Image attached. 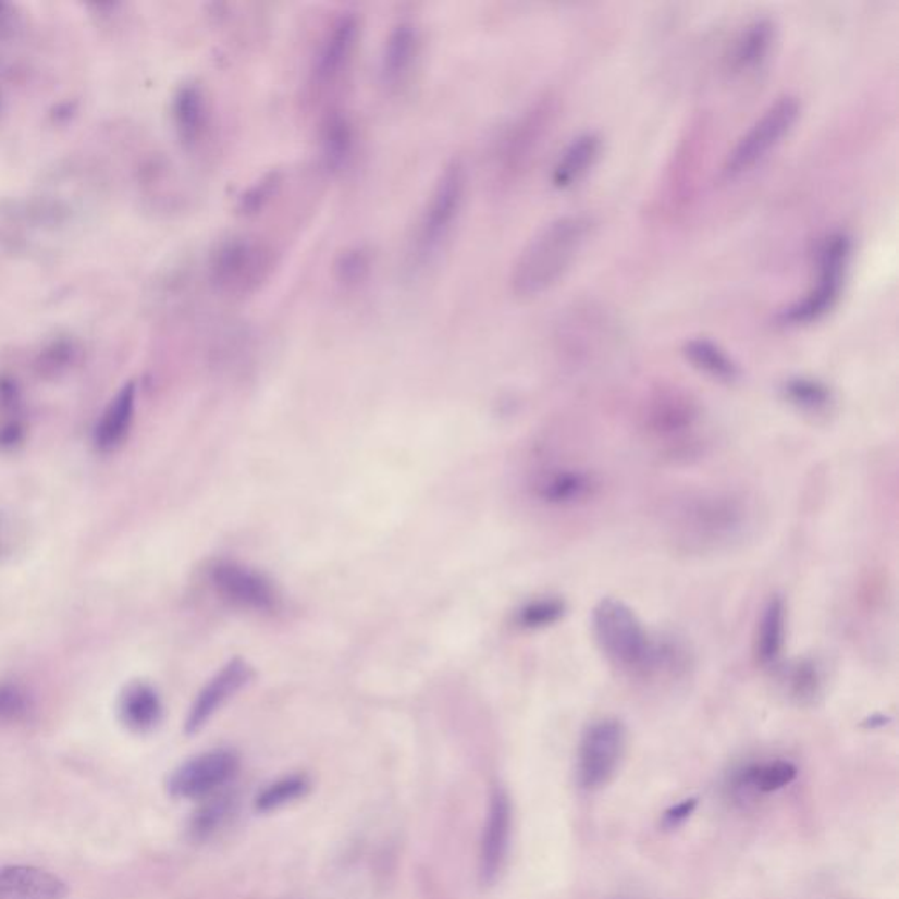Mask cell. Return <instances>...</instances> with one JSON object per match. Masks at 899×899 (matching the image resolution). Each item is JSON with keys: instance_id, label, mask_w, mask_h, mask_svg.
<instances>
[{"instance_id": "6da1fadb", "label": "cell", "mask_w": 899, "mask_h": 899, "mask_svg": "<svg viewBox=\"0 0 899 899\" xmlns=\"http://www.w3.org/2000/svg\"><path fill=\"white\" fill-rule=\"evenodd\" d=\"M594 223L586 214H566L546 223L515 260L509 286L520 299L550 291L568 273L591 237Z\"/></svg>"}, {"instance_id": "7a4b0ae2", "label": "cell", "mask_w": 899, "mask_h": 899, "mask_svg": "<svg viewBox=\"0 0 899 899\" xmlns=\"http://www.w3.org/2000/svg\"><path fill=\"white\" fill-rule=\"evenodd\" d=\"M592 635L604 658L624 675H649L666 657L635 609L615 598L595 604Z\"/></svg>"}, {"instance_id": "3957f363", "label": "cell", "mask_w": 899, "mask_h": 899, "mask_svg": "<svg viewBox=\"0 0 899 899\" xmlns=\"http://www.w3.org/2000/svg\"><path fill=\"white\" fill-rule=\"evenodd\" d=\"M273 243L254 234H232L214 246L209 278L214 288L231 299H245L262 291L278 268Z\"/></svg>"}, {"instance_id": "277c9868", "label": "cell", "mask_w": 899, "mask_h": 899, "mask_svg": "<svg viewBox=\"0 0 899 899\" xmlns=\"http://www.w3.org/2000/svg\"><path fill=\"white\" fill-rule=\"evenodd\" d=\"M362 25L354 11H343L329 22L308 69V94L323 110L340 106L337 96L350 79L352 69L359 51Z\"/></svg>"}, {"instance_id": "5b68a950", "label": "cell", "mask_w": 899, "mask_h": 899, "mask_svg": "<svg viewBox=\"0 0 899 899\" xmlns=\"http://www.w3.org/2000/svg\"><path fill=\"white\" fill-rule=\"evenodd\" d=\"M466 194L468 169L460 159L449 160L441 169L415 229L414 255L417 262H431L445 248L463 214Z\"/></svg>"}, {"instance_id": "8992f818", "label": "cell", "mask_w": 899, "mask_h": 899, "mask_svg": "<svg viewBox=\"0 0 899 899\" xmlns=\"http://www.w3.org/2000/svg\"><path fill=\"white\" fill-rule=\"evenodd\" d=\"M801 106L798 97H778L764 113L750 125L749 131L738 139L723 165V177L736 180L750 173L772 153L781 139L792 131L800 119Z\"/></svg>"}, {"instance_id": "52a82bcc", "label": "cell", "mask_w": 899, "mask_h": 899, "mask_svg": "<svg viewBox=\"0 0 899 899\" xmlns=\"http://www.w3.org/2000/svg\"><path fill=\"white\" fill-rule=\"evenodd\" d=\"M850 255L852 242L847 234L836 232L827 237L818 251L817 285L813 286L803 299L784 309L780 322L786 325H804L817 322L824 315L829 313L840 299Z\"/></svg>"}, {"instance_id": "ba28073f", "label": "cell", "mask_w": 899, "mask_h": 899, "mask_svg": "<svg viewBox=\"0 0 899 899\" xmlns=\"http://www.w3.org/2000/svg\"><path fill=\"white\" fill-rule=\"evenodd\" d=\"M626 750V727L617 718H601L587 727L578 750V780L586 789L604 786L617 772Z\"/></svg>"}, {"instance_id": "9c48e42d", "label": "cell", "mask_w": 899, "mask_h": 899, "mask_svg": "<svg viewBox=\"0 0 899 899\" xmlns=\"http://www.w3.org/2000/svg\"><path fill=\"white\" fill-rule=\"evenodd\" d=\"M239 759L231 750H213L182 764L169 777V795L177 800H196L225 786L236 775Z\"/></svg>"}, {"instance_id": "30bf717a", "label": "cell", "mask_w": 899, "mask_h": 899, "mask_svg": "<svg viewBox=\"0 0 899 899\" xmlns=\"http://www.w3.org/2000/svg\"><path fill=\"white\" fill-rule=\"evenodd\" d=\"M545 122L546 111L537 106L503 131L492 153L495 176L500 177V182H509L522 173L537 151Z\"/></svg>"}, {"instance_id": "8fae6325", "label": "cell", "mask_w": 899, "mask_h": 899, "mask_svg": "<svg viewBox=\"0 0 899 899\" xmlns=\"http://www.w3.org/2000/svg\"><path fill=\"white\" fill-rule=\"evenodd\" d=\"M422 53V36L417 23L403 20L386 34L380 56V83L385 90L395 91L411 82Z\"/></svg>"}, {"instance_id": "7c38bea8", "label": "cell", "mask_w": 899, "mask_h": 899, "mask_svg": "<svg viewBox=\"0 0 899 899\" xmlns=\"http://www.w3.org/2000/svg\"><path fill=\"white\" fill-rule=\"evenodd\" d=\"M211 580L220 594L232 603L257 612H271L276 608L278 594L271 581L242 564H217L211 569Z\"/></svg>"}, {"instance_id": "4fadbf2b", "label": "cell", "mask_w": 899, "mask_h": 899, "mask_svg": "<svg viewBox=\"0 0 899 899\" xmlns=\"http://www.w3.org/2000/svg\"><path fill=\"white\" fill-rule=\"evenodd\" d=\"M250 678V666L239 661V658L232 661L225 668L220 669V673H217L208 681V686L197 695L196 703L192 704L187 723H185V731L188 735L199 731L200 727L206 726L209 718L222 709L225 701L231 700L232 695L242 691V687L246 686Z\"/></svg>"}, {"instance_id": "5bb4252c", "label": "cell", "mask_w": 899, "mask_h": 899, "mask_svg": "<svg viewBox=\"0 0 899 899\" xmlns=\"http://www.w3.org/2000/svg\"><path fill=\"white\" fill-rule=\"evenodd\" d=\"M67 895V884L41 867H0V899H65Z\"/></svg>"}, {"instance_id": "9a60e30c", "label": "cell", "mask_w": 899, "mask_h": 899, "mask_svg": "<svg viewBox=\"0 0 899 899\" xmlns=\"http://www.w3.org/2000/svg\"><path fill=\"white\" fill-rule=\"evenodd\" d=\"M509 833H512V806L508 796L503 790H495L491 800V810L487 817L485 832L482 840V877L485 882H494L505 864L508 852Z\"/></svg>"}, {"instance_id": "2e32d148", "label": "cell", "mask_w": 899, "mask_h": 899, "mask_svg": "<svg viewBox=\"0 0 899 899\" xmlns=\"http://www.w3.org/2000/svg\"><path fill=\"white\" fill-rule=\"evenodd\" d=\"M355 150V125L341 106L323 111L320 125V153L323 165L337 173L348 165Z\"/></svg>"}, {"instance_id": "e0dca14e", "label": "cell", "mask_w": 899, "mask_h": 899, "mask_svg": "<svg viewBox=\"0 0 899 899\" xmlns=\"http://www.w3.org/2000/svg\"><path fill=\"white\" fill-rule=\"evenodd\" d=\"M698 422V409L691 401L680 395H668L655 401L650 409L649 426L655 438L666 441V445H675L686 440L687 432H691Z\"/></svg>"}, {"instance_id": "ac0fdd59", "label": "cell", "mask_w": 899, "mask_h": 899, "mask_svg": "<svg viewBox=\"0 0 899 899\" xmlns=\"http://www.w3.org/2000/svg\"><path fill=\"white\" fill-rule=\"evenodd\" d=\"M162 701L159 692L145 681H132L119 700V717L128 731H153L162 721Z\"/></svg>"}, {"instance_id": "d6986e66", "label": "cell", "mask_w": 899, "mask_h": 899, "mask_svg": "<svg viewBox=\"0 0 899 899\" xmlns=\"http://www.w3.org/2000/svg\"><path fill=\"white\" fill-rule=\"evenodd\" d=\"M787 608L781 598L775 595L764 606L755 631L754 652L763 668H775L786 649Z\"/></svg>"}, {"instance_id": "ffe728a7", "label": "cell", "mask_w": 899, "mask_h": 899, "mask_svg": "<svg viewBox=\"0 0 899 899\" xmlns=\"http://www.w3.org/2000/svg\"><path fill=\"white\" fill-rule=\"evenodd\" d=\"M601 137L595 132H583L575 137L566 150L561 153L552 171V185L555 188H571L581 177L591 171L601 153Z\"/></svg>"}, {"instance_id": "44dd1931", "label": "cell", "mask_w": 899, "mask_h": 899, "mask_svg": "<svg viewBox=\"0 0 899 899\" xmlns=\"http://www.w3.org/2000/svg\"><path fill=\"white\" fill-rule=\"evenodd\" d=\"M136 409V385L127 383L119 394L114 395L104 414L97 423L94 432V443L96 448L102 454L113 452L122 445V441L128 434Z\"/></svg>"}, {"instance_id": "7402d4cb", "label": "cell", "mask_w": 899, "mask_h": 899, "mask_svg": "<svg viewBox=\"0 0 899 899\" xmlns=\"http://www.w3.org/2000/svg\"><path fill=\"white\" fill-rule=\"evenodd\" d=\"M208 99L199 85H185L174 99V123L183 145L196 148L209 128Z\"/></svg>"}, {"instance_id": "603a6c76", "label": "cell", "mask_w": 899, "mask_h": 899, "mask_svg": "<svg viewBox=\"0 0 899 899\" xmlns=\"http://www.w3.org/2000/svg\"><path fill=\"white\" fill-rule=\"evenodd\" d=\"M777 39V27L769 19H759L743 28L736 39L731 53V69L736 73H747L768 59L773 42Z\"/></svg>"}, {"instance_id": "cb8c5ba5", "label": "cell", "mask_w": 899, "mask_h": 899, "mask_svg": "<svg viewBox=\"0 0 899 899\" xmlns=\"http://www.w3.org/2000/svg\"><path fill=\"white\" fill-rule=\"evenodd\" d=\"M687 360L700 369L701 373L709 374L713 380L723 383H736L740 380L741 371L738 364L710 340H689L684 346Z\"/></svg>"}, {"instance_id": "d4e9b609", "label": "cell", "mask_w": 899, "mask_h": 899, "mask_svg": "<svg viewBox=\"0 0 899 899\" xmlns=\"http://www.w3.org/2000/svg\"><path fill=\"white\" fill-rule=\"evenodd\" d=\"M781 395L792 408L812 417H824L835 405L832 389L815 378H789L781 385Z\"/></svg>"}, {"instance_id": "484cf974", "label": "cell", "mask_w": 899, "mask_h": 899, "mask_svg": "<svg viewBox=\"0 0 899 899\" xmlns=\"http://www.w3.org/2000/svg\"><path fill=\"white\" fill-rule=\"evenodd\" d=\"M594 478L581 469H557L541 485L543 500L554 505H578L589 500L594 491Z\"/></svg>"}, {"instance_id": "4316f807", "label": "cell", "mask_w": 899, "mask_h": 899, "mask_svg": "<svg viewBox=\"0 0 899 899\" xmlns=\"http://www.w3.org/2000/svg\"><path fill=\"white\" fill-rule=\"evenodd\" d=\"M694 515L695 534L709 537L712 541H721L732 537V532L740 526V509L729 505L726 500H710L692 512Z\"/></svg>"}, {"instance_id": "83f0119b", "label": "cell", "mask_w": 899, "mask_h": 899, "mask_svg": "<svg viewBox=\"0 0 899 899\" xmlns=\"http://www.w3.org/2000/svg\"><path fill=\"white\" fill-rule=\"evenodd\" d=\"M374 257L373 251L368 246H348L337 255L334 262V276L336 282L345 288H357L368 282L373 273Z\"/></svg>"}, {"instance_id": "f1b7e54d", "label": "cell", "mask_w": 899, "mask_h": 899, "mask_svg": "<svg viewBox=\"0 0 899 899\" xmlns=\"http://www.w3.org/2000/svg\"><path fill=\"white\" fill-rule=\"evenodd\" d=\"M282 187V171H278V169L276 171H269L243 192L242 197L237 200V211L243 217H255V214L262 213L263 209L273 202Z\"/></svg>"}, {"instance_id": "f546056e", "label": "cell", "mask_w": 899, "mask_h": 899, "mask_svg": "<svg viewBox=\"0 0 899 899\" xmlns=\"http://www.w3.org/2000/svg\"><path fill=\"white\" fill-rule=\"evenodd\" d=\"M796 775H798V769L795 764L787 763V761H773V763L750 766L743 775V780L759 792H773V790L789 786Z\"/></svg>"}, {"instance_id": "4dcf8cb0", "label": "cell", "mask_w": 899, "mask_h": 899, "mask_svg": "<svg viewBox=\"0 0 899 899\" xmlns=\"http://www.w3.org/2000/svg\"><path fill=\"white\" fill-rule=\"evenodd\" d=\"M786 681L790 698L801 703L812 701L821 691V672H818L817 664L809 658L790 666L786 672Z\"/></svg>"}, {"instance_id": "1f68e13d", "label": "cell", "mask_w": 899, "mask_h": 899, "mask_svg": "<svg viewBox=\"0 0 899 899\" xmlns=\"http://www.w3.org/2000/svg\"><path fill=\"white\" fill-rule=\"evenodd\" d=\"M566 604L559 598H543L526 604L518 612L517 623L526 629H545L563 618Z\"/></svg>"}, {"instance_id": "d6a6232c", "label": "cell", "mask_w": 899, "mask_h": 899, "mask_svg": "<svg viewBox=\"0 0 899 899\" xmlns=\"http://www.w3.org/2000/svg\"><path fill=\"white\" fill-rule=\"evenodd\" d=\"M306 790H308V780L305 777L283 778L273 786H269L268 789H263L259 798L255 800V806L260 812L280 809L283 804L300 798Z\"/></svg>"}, {"instance_id": "836d02e7", "label": "cell", "mask_w": 899, "mask_h": 899, "mask_svg": "<svg viewBox=\"0 0 899 899\" xmlns=\"http://www.w3.org/2000/svg\"><path fill=\"white\" fill-rule=\"evenodd\" d=\"M30 712L27 691L14 681H0V726L20 723Z\"/></svg>"}, {"instance_id": "e575fe53", "label": "cell", "mask_w": 899, "mask_h": 899, "mask_svg": "<svg viewBox=\"0 0 899 899\" xmlns=\"http://www.w3.org/2000/svg\"><path fill=\"white\" fill-rule=\"evenodd\" d=\"M27 541L25 526L14 515L0 509V564L13 559Z\"/></svg>"}, {"instance_id": "d590c367", "label": "cell", "mask_w": 899, "mask_h": 899, "mask_svg": "<svg viewBox=\"0 0 899 899\" xmlns=\"http://www.w3.org/2000/svg\"><path fill=\"white\" fill-rule=\"evenodd\" d=\"M225 813H227L225 800L208 804L199 813H196V817L192 821V835L197 836V838H205L220 826V823L225 818Z\"/></svg>"}, {"instance_id": "8d00e7d4", "label": "cell", "mask_w": 899, "mask_h": 899, "mask_svg": "<svg viewBox=\"0 0 899 899\" xmlns=\"http://www.w3.org/2000/svg\"><path fill=\"white\" fill-rule=\"evenodd\" d=\"M694 806L695 800L684 801V803L677 804L675 809L669 810V812L666 813L664 821H666L668 826H678V824L684 823V821L691 815Z\"/></svg>"}]
</instances>
